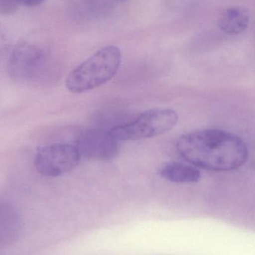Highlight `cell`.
Here are the masks:
<instances>
[{
    "mask_svg": "<svg viewBox=\"0 0 255 255\" xmlns=\"http://www.w3.org/2000/svg\"><path fill=\"white\" fill-rule=\"evenodd\" d=\"M19 4L25 7H32L41 4L45 0H18Z\"/></svg>",
    "mask_w": 255,
    "mask_h": 255,
    "instance_id": "12",
    "label": "cell"
},
{
    "mask_svg": "<svg viewBox=\"0 0 255 255\" xmlns=\"http://www.w3.org/2000/svg\"><path fill=\"white\" fill-rule=\"evenodd\" d=\"M18 0H0V15L8 16L13 14L19 8Z\"/></svg>",
    "mask_w": 255,
    "mask_h": 255,
    "instance_id": "11",
    "label": "cell"
},
{
    "mask_svg": "<svg viewBox=\"0 0 255 255\" xmlns=\"http://www.w3.org/2000/svg\"><path fill=\"white\" fill-rule=\"evenodd\" d=\"M117 1H121V2H123V1H127V0H117Z\"/></svg>",
    "mask_w": 255,
    "mask_h": 255,
    "instance_id": "13",
    "label": "cell"
},
{
    "mask_svg": "<svg viewBox=\"0 0 255 255\" xmlns=\"http://www.w3.org/2000/svg\"><path fill=\"white\" fill-rule=\"evenodd\" d=\"M121 63L119 47L104 46L70 72L66 79V88L73 94H83L100 88L116 76Z\"/></svg>",
    "mask_w": 255,
    "mask_h": 255,
    "instance_id": "2",
    "label": "cell"
},
{
    "mask_svg": "<svg viewBox=\"0 0 255 255\" xmlns=\"http://www.w3.org/2000/svg\"><path fill=\"white\" fill-rule=\"evenodd\" d=\"M81 156L77 146L71 144H51L37 151L34 157V166L43 176L56 178L76 169Z\"/></svg>",
    "mask_w": 255,
    "mask_h": 255,
    "instance_id": "5",
    "label": "cell"
},
{
    "mask_svg": "<svg viewBox=\"0 0 255 255\" xmlns=\"http://www.w3.org/2000/svg\"><path fill=\"white\" fill-rule=\"evenodd\" d=\"M77 148L81 154L94 160H109L119 151V142L109 131L85 130L79 136Z\"/></svg>",
    "mask_w": 255,
    "mask_h": 255,
    "instance_id": "6",
    "label": "cell"
},
{
    "mask_svg": "<svg viewBox=\"0 0 255 255\" xmlns=\"http://www.w3.org/2000/svg\"><path fill=\"white\" fill-rule=\"evenodd\" d=\"M160 176L177 184H193L200 181L201 172L196 166L185 163H167L160 169Z\"/></svg>",
    "mask_w": 255,
    "mask_h": 255,
    "instance_id": "9",
    "label": "cell"
},
{
    "mask_svg": "<svg viewBox=\"0 0 255 255\" xmlns=\"http://www.w3.org/2000/svg\"><path fill=\"white\" fill-rule=\"evenodd\" d=\"M21 220L14 207L0 202V245H7L16 241L21 230Z\"/></svg>",
    "mask_w": 255,
    "mask_h": 255,
    "instance_id": "8",
    "label": "cell"
},
{
    "mask_svg": "<svg viewBox=\"0 0 255 255\" xmlns=\"http://www.w3.org/2000/svg\"><path fill=\"white\" fill-rule=\"evenodd\" d=\"M250 24L248 10L241 6H231L225 9L218 19L219 28L228 35H238L246 31Z\"/></svg>",
    "mask_w": 255,
    "mask_h": 255,
    "instance_id": "7",
    "label": "cell"
},
{
    "mask_svg": "<svg viewBox=\"0 0 255 255\" xmlns=\"http://www.w3.org/2000/svg\"><path fill=\"white\" fill-rule=\"evenodd\" d=\"M49 54L47 46L31 31L10 51L7 64L9 76L18 82L35 81L43 73Z\"/></svg>",
    "mask_w": 255,
    "mask_h": 255,
    "instance_id": "3",
    "label": "cell"
},
{
    "mask_svg": "<svg viewBox=\"0 0 255 255\" xmlns=\"http://www.w3.org/2000/svg\"><path fill=\"white\" fill-rule=\"evenodd\" d=\"M10 31L4 25L0 24V58L3 56L10 47Z\"/></svg>",
    "mask_w": 255,
    "mask_h": 255,
    "instance_id": "10",
    "label": "cell"
},
{
    "mask_svg": "<svg viewBox=\"0 0 255 255\" xmlns=\"http://www.w3.org/2000/svg\"><path fill=\"white\" fill-rule=\"evenodd\" d=\"M178 152L196 167L213 172H230L249 158L246 142L235 133L208 128L185 133L176 144Z\"/></svg>",
    "mask_w": 255,
    "mask_h": 255,
    "instance_id": "1",
    "label": "cell"
},
{
    "mask_svg": "<svg viewBox=\"0 0 255 255\" xmlns=\"http://www.w3.org/2000/svg\"><path fill=\"white\" fill-rule=\"evenodd\" d=\"M178 121V113L173 109H152L144 112L131 122L109 131L118 142L148 139L167 133Z\"/></svg>",
    "mask_w": 255,
    "mask_h": 255,
    "instance_id": "4",
    "label": "cell"
}]
</instances>
